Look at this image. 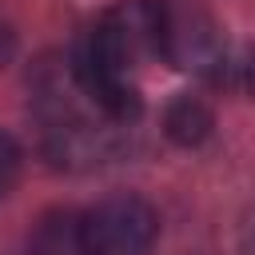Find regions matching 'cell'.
Instances as JSON below:
<instances>
[{
  "instance_id": "cell-5",
  "label": "cell",
  "mask_w": 255,
  "mask_h": 255,
  "mask_svg": "<svg viewBox=\"0 0 255 255\" xmlns=\"http://www.w3.org/2000/svg\"><path fill=\"white\" fill-rule=\"evenodd\" d=\"M12 52H16V32H12L8 20H0V68L12 60Z\"/></svg>"
},
{
  "instance_id": "cell-3",
  "label": "cell",
  "mask_w": 255,
  "mask_h": 255,
  "mask_svg": "<svg viewBox=\"0 0 255 255\" xmlns=\"http://www.w3.org/2000/svg\"><path fill=\"white\" fill-rule=\"evenodd\" d=\"M163 131H167L175 143H183V147L203 143L207 131H211V112H207V104H199V100H191V96H179V100L167 108V116H163Z\"/></svg>"
},
{
  "instance_id": "cell-1",
  "label": "cell",
  "mask_w": 255,
  "mask_h": 255,
  "mask_svg": "<svg viewBox=\"0 0 255 255\" xmlns=\"http://www.w3.org/2000/svg\"><path fill=\"white\" fill-rule=\"evenodd\" d=\"M159 235V215L143 195L116 191L80 211L84 255H147Z\"/></svg>"
},
{
  "instance_id": "cell-2",
  "label": "cell",
  "mask_w": 255,
  "mask_h": 255,
  "mask_svg": "<svg viewBox=\"0 0 255 255\" xmlns=\"http://www.w3.org/2000/svg\"><path fill=\"white\" fill-rule=\"evenodd\" d=\"M32 247H36V255H84L80 215L76 211H48L36 223Z\"/></svg>"
},
{
  "instance_id": "cell-4",
  "label": "cell",
  "mask_w": 255,
  "mask_h": 255,
  "mask_svg": "<svg viewBox=\"0 0 255 255\" xmlns=\"http://www.w3.org/2000/svg\"><path fill=\"white\" fill-rule=\"evenodd\" d=\"M20 163H24L20 143H16L8 131H0V199L16 187V179H20Z\"/></svg>"
}]
</instances>
